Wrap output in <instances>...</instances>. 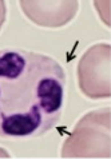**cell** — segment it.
Wrapping results in <instances>:
<instances>
[{"label": "cell", "mask_w": 111, "mask_h": 159, "mask_svg": "<svg viewBox=\"0 0 111 159\" xmlns=\"http://www.w3.org/2000/svg\"><path fill=\"white\" fill-rule=\"evenodd\" d=\"M111 47L109 43H98L84 52L78 63V83L82 94L92 100L109 99Z\"/></svg>", "instance_id": "obj_3"}, {"label": "cell", "mask_w": 111, "mask_h": 159, "mask_svg": "<svg viewBox=\"0 0 111 159\" xmlns=\"http://www.w3.org/2000/svg\"><path fill=\"white\" fill-rule=\"evenodd\" d=\"M19 6L34 24L44 28H60L76 16L79 0H19Z\"/></svg>", "instance_id": "obj_4"}, {"label": "cell", "mask_w": 111, "mask_h": 159, "mask_svg": "<svg viewBox=\"0 0 111 159\" xmlns=\"http://www.w3.org/2000/svg\"><path fill=\"white\" fill-rule=\"evenodd\" d=\"M66 71L44 54L0 50V138H34L50 131L64 104Z\"/></svg>", "instance_id": "obj_1"}, {"label": "cell", "mask_w": 111, "mask_h": 159, "mask_svg": "<svg viewBox=\"0 0 111 159\" xmlns=\"http://www.w3.org/2000/svg\"><path fill=\"white\" fill-rule=\"evenodd\" d=\"M7 19V4L6 0H0V31H2Z\"/></svg>", "instance_id": "obj_5"}, {"label": "cell", "mask_w": 111, "mask_h": 159, "mask_svg": "<svg viewBox=\"0 0 111 159\" xmlns=\"http://www.w3.org/2000/svg\"><path fill=\"white\" fill-rule=\"evenodd\" d=\"M62 157L110 158V108L84 115L64 142Z\"/></svg>", "instance_id": "obj_2"}]
</instances>
